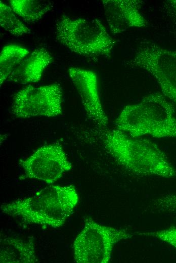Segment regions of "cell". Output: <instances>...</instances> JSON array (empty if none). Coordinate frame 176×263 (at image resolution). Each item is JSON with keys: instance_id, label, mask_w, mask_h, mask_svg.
Masks as SVG:
<instances>
[{"instance_id": "6da1fadb", "label": "cell", "mask_w": 176, "mask_h": 263, "mask_svg": "<svg viewBox=\"0 0 176 263\" xmlns=\"http://www.w3.org/2000/svg\"><path fill=\"white\" fill-rule=\"evenodd\" d=\"M79 200L73 185H50L34 195L3 204L2 212L23 223L57 228L72 215Z\"/></svg>"}, {"instance_id": "7a4b0ae2", "label": "cell", "mask_w": 176, "mask_h": 263, "mask_svg": "<svg viewBox=\"0 0 176 263\" xmlns=\"http://www.w3.org/2000/svg\"><path fill=\"white\" fill-rule=\"evenodd\" d=\"M102 140L106 151L128 171L142 176L176 178V169L153 142L116 128L105 132Z\"/></svg>"}, {"instance_id": "3957f363", "label": "cell", "mask_w": 176, "mask_h": 263, "mask_svg": "<svg viewBox=\"0 0 176 263\" xmlns=\"http://www.w3.org/2000/svg\"><path fill=\"white\" fill-rule=\"evenodd\" d=\"M115 128L131 136L176 139V116L172 103L162 94L152 93L126 106L115 121Z\"/></svg>"}, {"instance_id": "277c9868", "label": "cell", "mask_w": 176, "mask_h": 263, "mask_svg": "<svg viewBox=\"0 0 176 263\" xmlns=\"http://www.w3.org/2000/svg\"><path fill=\"white\" fill-rule=\"evenodd\" d=\"M57 39L73 53L87 57L110 55L114 40L98 19L73 18L66 15L55 22Z\"/></svg>"}, {"instance_id": "5b68a950", "label": "cell", "mask_w": 176, "mask_h": 263, "mask_svg": "<svg viewBox=\"0 0 176 263\" xmlns=\"http://www.w3.org/2000/svg\"><path fill=\"white\" fill-rule=\"evenodd\" d=\"M133 235L126 230L103 225L87 217L72 244L74 261L108 263L115 244Z\"/></svg>"}, {"instance_id": "8992f818", "label": "cell", "mask_w": 176, "mask_h": 263, "mask_svg": "<svg viewBox=\"0 0 176 263\" xmlns=\"http://www.w3.org/2000/svg\"><path fill=\"white\" fill-rule=\"evenodd\" d=\"M126 64L151 74L162 94L176 105V50L166 49L149 41L142 42Z\"/></svg>"}, {"instance_id": "52a82bcc", "label": "cell", "mask_w": 176, "mask_h": 263, "mask_svg": "<svg viewBox=\"0 0 176 263\" xmlns=\"http://www.w3.org/2000/svg\"><path fill=\"white\" fill-rule=\"evenodd\" d=\"M62 89L59 83L28 86L13 97V114L18 117H53L61 114Z\"/></svg>"}, {"instance_id": "ba28073f", "label": "cell", "mask_w": 176, "mask_h": 263, "mask_svg": "<svg viewBox=\"0 0 176 263\" xmlns=\"http://www.w3.org/2000/svg\"><path fill=\"white\" fill-rule=\"evenodd\" d=\"M26 178L51 185L72 168L62 147L58 144L42 146L27 158L19 161Z\"/></svg>"}, {"instance_id": "9c48e42d", "label": "cell", "mask_w": 176, "mask_h": 263, "mask_svg": "<svg viewBox=\"0 0 176 263\" xmlns=\"http://www.w3.org/2000/svg\"><path fill=\"white\" fill-rule=\"evenodd\" d=\"M68 74L79 94L87 117L98 126L106 127L108 119L99 97L96 73L86 69L70 67Z\"/></svg>"}, {"instance_id": "30bf717a", "label": "cell", "mask_w": 176, "mask_h": 263, "mask_svg": "<svg viewBox=\"0 0 176 263\" xmlns=\"http://www.w3.org/2000/svg\"><path fill=\"white\" fill-rule=\"evenodd\" d=\"M105 16L113 34L121 33L131 28H143L147 22L140 10V0H103Z\"/></svg>"}, {"instance_id": "8fae6325", "label": "cell", "mask_w": 176, "mask_h": 263, "mask_svg": "<svg viewBox=\"0 0 176 263\" xmlns=\"http://www.w3.org/2000/svg\"><path fill=\"white\" fill-rule=\"evenodd\" d=\"M52 60V56L46 49L37 48L20 61L7 79L23 84L38 82L43 71Z\"/></svg>"}, {"instance_id": "7c38bea8", "label": "cell", "mask_w": 176, "mask_h": 263, "mask_svg": "<svg viewBox=\"0 0 176 263\" xmlns=\"http://www.w3.org/2000/svg\"><path fill=\"white\" fill-rule=\"evenodd\" d=\"M38 261L33 240L11 237L1 239V263H35Z\"/></svg>"}, {"instance_id": "4fadbf2b", "label": "cell", "mask_w": 176, "mask_h": 263, "mask_svg": "<svg viewBox=\"0 0 176 263\" xmlns=\"http://www.w3.org/2000/svg\"><path fill=\"white\" fill-rule=\"evenodd\" d=\"M14 12L25 21L33 22L40 19L53 8V3L45 0H12Z\"/></svg>"}, {"instance_id": "5bb4252c", "label": "cell", "mask_w": 176, "mask_h": 263, "mask_svg": "<svg viewBox=\"0 0 176 263\" xmlns=\"http://www.w3.org/2000/svg\"><path fill=\"white\" fill-rule=\"evenodd\" d=\"M29 53L27 49L16 45H10L3 48L0 54L1 86L16 66Z\"/></svg>"}, {"instance_id": "9a60e30c", "label": "cell", "mask_w": 176, "mask_h": 263, "mask_svg": "<svg viewBox=\"0 0 176 263\" xmlns=\"http://www.w3.org/2000/svg\"><path fill=\"white\" fill-rule=\"evenodd\" d=\"M0 24L4 29L14 35L21 36L30 32L17 17L11 7L2 1L0 2Z\"/></svg>"}, {"instance_id": "2e32d148", "label": "cell", "mask_w": 176, "mask_h": 263, "mask_svg": "<svg viewBox=\"0 0 176 263\" xmlns=\"http://www.w3.org/2000/svg\"><path fill=\"white\" fill-rule=\"evenodd\" d=\"M152 205L158 212L176 214V192L159 197L153 200Z\"/></svg>"}, {"instance_id": "e0dca14e", "label": "cell", "mask_w": 176, "mask_h": 263, "mask_svg": "<svg viewBox=\"0 0 176 263\" xmlns=\"http://www.w3.org/2000/svg\"><path fill=\"white\" fill-rule=\"evenodd\" d=\"M139 235L155 237L164 242L176 249V226L164 229L146 232H138Z\"/></svg>"}, {"instance_id": "ac0fdd59", "label": "cell", "mask_w": 176, "mask_h": 263, "mask_svg": "<svg viewBox=\"0 0 176 263\" xmlns=\"http://www.w3.org/2000/svg\"><path fill=\"white\" fill-rule=\"evenodd\" d=\"M162 8L165 14L176 22V0H167L163 3Z\"/></svg>"}]
</instances>
